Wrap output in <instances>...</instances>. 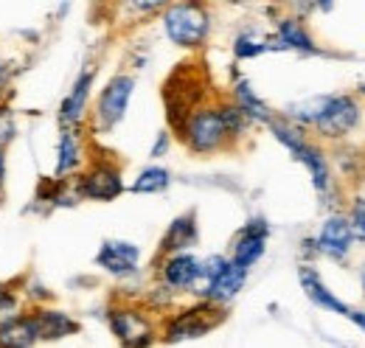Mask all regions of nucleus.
Instances as JSON below:
<instances>
[{
	"instance_id": "30",
	"label": "nucleus",
	"mask_w": 365,
	"mask_h": 348,
	"mask_svg": "<svg viewBox=\"0 0 365 348\" xmlns=\"http://www.w3.org/2000/svg\"><path fill=\"white\" fill-rule=\"evenodd\" d=\"M3 185H6V152H0V194H3Z\"/></svg>"
},
{
	"instance_id": "33",
	"label": "nucleus",
	"mask_w": 365,
	"mask_h": 348,
	"mask_svg": "<svg viewBox=\"0 0 365 348\" xmlns=\"http://www.w3.org/2000/svg\"><path fill=\"white\" fill-rule=\"evenodd\" d=\"M6 290H9V284H3V281H0V295H3Z\"/></svg>"
},
{
	"instance_id": "31",
	"label": "nucleus",
	"mask_w": 365,
	"mask_h": 348,
	"mask_svg": "<svg viewBox=\"0 0 365 348\" xmlns=\"http://www.w3.org/2000/svg\"><path fill=\"white\" fill-rule=\"evenodd\" d=\"M349 320H354V323H357V326H360V329H363V332H365V312H354V309H351V314H349Z\"/></svg>"
},
{
	"instance_id": "22",
	"label": "nucleus",
	"mask_w": 365,
	"mask_h": 348,
	"mask_svg": "<svg viewBox=\"0 0 365 348\" xmlns=\"http://www.w3.org/2000/svg\"><path fill=\"white\" fill-rule=\"evenodd\" d=\"M298 281H301V287H304L307 298H309L315 306L326 309V312H334V314H343V317H349V314H351V309H349V306L343 304L340 298H334V295L326 290V284L320 281V275L309 267V264H304V267L298 270Z\"/></svg>"
},
{
	"instance_id": "17",
	"label": "nucleus",
	"mask_w": 365,
	"mask_h": 348,
	"mask_svg": "<svg viewBox=\"0 0 365 348\" xmlns=\"http://www.w3.org/2000/svg\"><path fill=\"white\" fill-rule=\"evenodd\" d=\"M247 275H250L247 270L236 267V264L228 259V267L222 270V275H217L211 284L200 287V290H197V295H200V301H208V304L222 306V309H225V304H230V301L245 290Z\"/></svg>"
},
{
	"instance_id": "19",
	"label": "nucleus",
	"mask_w": 365,
	"mask_h": 348,
	"mask_svg": "<svg viewBox=\"0 0 365 348\" xmlns=\"http://www.w3.org/2000/svg\"><path fill=\"white\" fill-rule=\"evenodd\" d=\"M82 166H85V138H82V130H59L53 180H71Z\"/></svg>"
},
{
	"instance_id": "26",
	"label": "nucleus",
	"mask_w": 365,
	"mask_h": 348,
	"mask_svg": "<svg viewBox=\"0 0 365 348\" xmlns=\"http://www.w3.org/2000/svg\"><path fill=\"white\" fill-rule=\"evenodd\" d=\"M23 312H26V309H23V298L17 295V290L9 287V290L0 295V323L17 317V314H23Z\"/></svg>"
},
{
	"instance_id": "12",
	"label": "nucleus",
	"mask_w": 365,
	"mask_h": 348,
	"mask_svg": "<svg viewBox=\"0 0 365 348\" xmlns=\"http://www.w3.org/2000/svg\"><path fill=\"white\" fill-rule=\"evenodd\" d=\"M200 267H202V259H197L194 253L160 256L158 259V275H160V284L172 292H197Z\"/></svg>"
},
{
	"instance_id": "13",
	"label": "nucleus",
	"mask_w": 365,
	"mask_h": 348,
	"mask_svg": "<svg viewBox=\"0 0 365 348\" xmlns=\"http://www.w3.org/2000/svg\"><path fill=\"white\" fill-rule=\"evenodd\" d=\"M138 261L140 247L124 239H104L96 253V267H101L113 278H133L138 272Z\"/></svg>"
},
{
	"instance_id": "6",
	"label": "nucleus",
	"mask_w": 365,
	"mask_h": 348,
	"mask_svg": "<svg viewBox=\"0 0 365 348\" xmlns=\"http://www.w3.org/2000/svg\"><path fill=\"white\" fill-rule=\"evenodd\" d=\"M225 320V309L214 306L208 301H200L194 306H185L178 314L166 317L163 329H160V340L175 346V343H185V340H200L205 337L211 329H217Z\"/></svg>"
},
{
	"instance_id": "23",
	"label": "nucleus",
	"mask_w": 365,
	"mask_h": 348,
	"mask_svg": "<svg viewBox=\"0 0 365 348\" xmlns=\"http://www.w3.org/2000/svg\"><path fill=\"white\" fill-rule=\"evenodd\" d=\"M172 185V172L163 166H146L130 185L133 194H163Z\"/></svg>"
},
{
	"instance_id": "27",
	"label": "nucleus",
	"mask_w": 365,
	"mask_h": 348,
	"mask_svg": "<svg viewBox=\"0 0 365 348\" xmlns=\"http://www.w3.org/2000/svg\"><path fill=\"white\" fill-rule=\"evenodd\" d=\"M349 222H351V230H354V236L365 239V197H357V200H354Z\"/></svg>"
},
{
	"instance_id": "2",
	"label": "nucleus",
	"mask_w": 365,
	"mask_h": 348,
	"mask_svg": "<svg viewBox=\"0 0 365 348\" xmlns=\"http://www.w3.org/2000/svg\"><path fill=\"white\" fill-rule=\"evenodd\" d=\"M178 138L191 155H200V158H208V155H217V152L236 146L228 132V124H225L222 107L208 104V101L185 118V124L178 130Z\"/></svg>"
},
{
	"instance_id": "1",
	"label": "nucleus",
	"mask_w": 365,
	"mask_h": 348,
	"mask_svg": "<svg viewBox=\"0 0 365 348\" xmlns=\"http://www.w3.org/2000/svg\"><path fill=\"white\" fill-rule=\"evenodd\" d=\"M284 118L298 124L301 130L312 127L320 138L340 140V138H346L349 132L360 127L363 107L354 96L337 93V96H318V98H309V101H301V104H289Z\"/></svg>"
},
{
	"instance_id": "28",
	"label": "nucleus",
	"mask_w": 365,
	"mask_h": 348,
	"mask_svg": "<svg viewBox=\"0 0 365 348\" xmlns=\"http://www.w3.org/2000/svg\"><path fill=\"white\" fill-rule=\"evenodd\" d=\"M169 146H172V135L169 132H160L158 140L152 143V158H163L169 152Z\"/></svg>"
},
{
	"instance_id": "24",
	"label": "nucleus",
	"mask_w": 365,
	"mask_h": 348,
	"mask_svg": "<svg viewBox=\"0 0 365 348\" xmlns=\"http://www.w3.org/2000/svg\"><path fill=\"white\" fill-rule=\"evenodd\" d=\"M270 48H267V37H262V34H256V31H242L236 40H233V56L242 62V59H256V56H262V53H267Z\"/></svg>"
},
{
	"instance_id": "9",
	"label": "nucleus",
	"mask_w": 365,
	"mask_h": 348,
	"mask_svg": "<svg viewBox=\"0 0 365 348\" xmlns=\"http://www.w3.org/2000/svg\"><path fill=\"white\" fill-rule=\"evenodd\" d=\"M107 326L121 343V348H152L158 340V329L152 317L135 306H110Z\"/></svg>"
},
{
	"instance_id": "25",
	"label": "nucleus",
	"mask_w": 365,
	"mask_h": 348,
	"mask_svg": "<svg viewBox=\"0 0 365 348\" xmlns=\"http://www.w3.org/2000/svg\"><path fill=\"white\" fill-rule=\"evenodd\" d=\"M17 138V116L14 107L0 101V152H6V146Z\"/></svg>"
},
{
	"instance_id": "32",
	"label": "nucleus",
	"mask_w": 365,
	"mask_h": 348,
	"mask_svg": "<svg viewBox=\"0 0 365 348\" xmlns=\"http://www.w3.org/2000/svg\"><path fill=\"white\" fill-rule=\"evenodd\" d=\"M360 284H363V292H365V261H363V267H360Z\"/></svg>"
},
{
	"instance_id": "21",
	"label": "nucleus",
	"mask_w": 365,
	"mask_h": 348,
	"mask_svg": "<svg viewBox=\"0 0 365 348\" xmlns=\"http://www.w3.org/2000/svg\"><path fill=\"white\" fill-rule=\"evenodd\" d=\"M37 343H40V332L31 309L0 323V348H34Z\"/></svg>"
},
{
	"instance_id": "29",
	"label": "nucleus",
	"mask_w": 365,
	"mask_h": 348,
	"mask_svg": "<svg viewBox=\"0 0 365 348\" xmlns=\"http://www.w3.org/2000/svg\"><path fill=\"white\" fill-rule=\"evenodd\" d=\"M9 79H11V71H9V65H6V59L0 56V96L6 93V87H9Z\"/></svg>"
},
{
	"instance_id": "8",
	"label": "nucleus",
	"mask_w": 365,
	"mask_h": 348,
	"mask_svg": "<svg viewBox=\"0 0 365 348\" xmlns=\"http://www.w3.org/2000/svg\"><path fill=\"white\" fill-rule=\"evenodd\" d=\"M135 93V79L130 73H115L107 85L101 87L93 110V130L96 132H113L127 116L130 98Z\"/></svg>"
},
{
	"instance_id": "18",
	"label": "nucleus",
	"mask_w": 365,
	"mask_h": 348,
	"mask_svg": "<svg viewBox=\"0 0 365 348\" xmlns=\"http://www.w3.org/2000/svg\"><path fill=\"white\" fill-rule=\"evenodd\" d=\"M34 314V323H37V332H40V343H56V340H65L71 334H79V320L71 317L65 309H56V306H34L31 309Z\"/></svg>"
},
{
	"instance_id": "15",
	"label": "nucleus",
	"mask_w": 365,
	"mask_h": 348,
	"mask_svg": "<svg viewBox=\"0 0 365 348\" xmlns=\"http://www.w3.org/2000/svg\"><path fill=\"white\" fill-rule=\"evenodd\" d=\"M267 48L270 51H298V53H318L320 51L301 17H281L275 23V34L267 37Z\"/></svg>"
},
{
	"instance_id": "11",
	"label": "nucleus",
	"mask_w": 365,
	"mask_h": 348,
	"mask_svg": "<svg viewBox=\"0 0 365 348\" xmlns=\"http://www.w3.org/2000/svg\"><path fill=\"white\" fill-rule=\"evenodd\" d=\"M93 82H96V71H93V68H85V71L76 76L73 87L68 90V96L59 101L56 118H59V127H62V130H82V127H85Z\"/></svg>"
},
{
	"instance_id": "10",
	"label": "nucleus",
	"mask_w": 365,
	"mask_h": 348,
	"mask_svg": "<svg viewBox=\"0 0 365 348\" xmlns=\"http://www.w3.org/2000/svg\"><path fill=\"white\" fill-rule=\"evenodd\" d=\"M267 236H270V222L264 217H253L245 222V227L236 233V239H233V247H230V256L228 259L236 264V267H242V270H247L250 272V267L256 264V261L264 256V250H267Z\"/></svg>"
},
{
	"instance_id": "3",
	"label": "nucleus",
	"mask_w": 365,
	"mask_h": 348,
	"mask_svg": "<svg viewBox=\"0 0 365 348\" xmlns=\"http://www.w3.org/2000/svg\"><path fill=\"white\" fill-rule=\"evenodd\" d=\"M267 127H270L275 140H278V143H281V146H284V149H287V152H289V155L309 172L315 191L323 197V194L331 188V166H329V158L323 155V149L307 138V130H301L298 124L287 121L284 116H275Z\"/></svg>"
},
{
	"instance_id": "7",
	"label": "nucleus",
	"mask_w": 365,
	"mask_h": 348,
	"mask_svg": "<svg viewBox=\"0 0 365 348\" xmlns=\"http://www.w3.org/2000/svg\"><path fill=\"white\" fill-rule=\"evenodd\" d=\"M73 183H76L79 197L93 200V203H113L127 191L121 166L113 158H96L88 169L79 172Z\"/></svg>"
},
{
	"instance_id": "20",
	"label": "nucleus",
	"mask_w": 365,
	"mask_h": 348,
	"mask_svg": "<svg viewBox=\"0 0 365 348\" xmlns=\"http://www.w3.org/2000/svg\"><path fill=\"white\" fill-rule=\"evenodd\" d=\"M230 101L250 118V124H270L275 118L273 107L253 90V85L245 79V76H239V73H233V87H230Z\"/></svg>"
},
{
	"instance_id": "16",
	"label": "nucleus",
	"mask_w": 365,
	"mask_h": 348,
	"mask_svg": "<svg viewBox=\"0 0 365 348\" xmlns=\"http://www.w3.org/2000/svg\"><path fill=\"white\" fill-rule=\"evenodd\" d=\"M200 242V222H197V211H185L180 217L169 222L166 233L160 236V256H175V253H191V247Z\"/></svg>"
},
{
	"instance_id": "5",
	"label": "nucleus",
	"mask_w": 365,
	"mask_h": 348,
	"mask_svg": "<svg viewBox=\"0 0 365 348\" xmlns=\"http://www.w3.org/2000/svg\"><path fill=\"white\" fill-rule=\"evenodd\" d=\"M163 31L169 43L185 51H197L208 43L211 34V11L205 3H166L160 11Z\"/></svg>"
},
{
	"instance_id": "14",
	"label": "nucleus",
	"mask_w": 365,
	"mask_h": 348,
	"mask_svg": "<svg viewBox=\"0 0 365 348\" xmlns=\"http://www.w3.org/2000/svg\"><path fill=\"white\" fill-rule=\"evenodd\" d=\"M354 239H357V236H354V230H351L349 217L331 214V217L320 225L318 236H315V250H318L320 256H326V259L343 261L351 253Z\"/></svg>"
},
{
	"instance_id": "4",
	"label": "nucleus",
	"mask_w": 365,
	"mask_h": 348,
	"mask_svg": "<svg viewBox=\"0 0 365 348\" xmlns=\"http://www.w3.org/2000/svg\"><path fill=\"white\" fill-rule=\"evenodd\" d=\"M197 62H180V68L163 82V104H166V121L178 135L185 118L205 104V82L200 79Z\"/></svg>"
}]
</instances>
